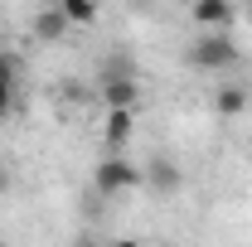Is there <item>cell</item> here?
<instances>
[{"label":"cell","mask_w":252,"mask_h":247,"mask_svg":"<svg viewBox=\"0 0 252 247\" xmlns=\"http://www.w3.org/2000/svg\"><path fill=\"white\" fill-rule=\"evenodd\" d=\"M102 102L107 107H136V78L131 73H117V78H102Z\"/></svg>","instance_id":"obj_7"},{"label":"cell","mask_w":252,"mask_h":247,"mask_svg":"<svg viewBox=\"0 0 252 247\" xmlns=\"http://www.w3.org/2000/svg\"><path fill=\"white\" fill-rule=\"evenodd\" d=\"M238 44H233V34L228 30H204L194 44L185 49V59H189V68H204V73H219V68H233L238 63Z\"/></svg>","instance_id":"obj_1"},{"label":"cell","mask_w":252,"mask_h":247,"mask_svg":"<svg viewBox=\"0 0 252 247\" xmlns=\"http://www.w3.org/2000/svg\"><path fill=\"white\" fill-rule=\"evenodd\" d=\"M68 25H73V20L63 15V5H49V10H39V15H34V34H39L44 44H59L63 34H68Z\"/></svg>","instance_id":"obj_6"},{"label":"cell","mask_w":252,"mask_h":247,"mask_svg":"<svg viewBox=\"0 0 252 247\" xmlns=\"http://www.w3.org/2000/svg\"><path fill=\"white\" fill-rule=\"evenodd\" d=\"M5 189H10V175H5V165H0V194H5Z\"/></svg>","instance_id":"obj_12"},{"label":"cell","mask_w":252,"mask_h":247,"mask_svg":"<svg viewBox=\"0 0 252 247\" xmlns=\"http://www.w3.org/2000/svg\"><path fill=\"white\" fill-rule=\"evenodd\" d=\"M189 15H194V25H199V30H228V25L238 20L233 0H194V5H189Z\"/></svg>","instance_id":"obj_3"},{"label":"cell","mask_w":252,"mask_h":247,"mask_svg":"<svg viewBox=\"0 0 252 247\" xmlns=\"http://www.w3.org/2000/svg\"><path fill=\"white\" fill-rule=\"evenodd\" d=\"M59 5H63V15H68L73 25H93V20H97V10H102L97 0H59Z\"/></svg>","instance_id":"obj_9"},{"label":"cell","mask_w":252,"mask_h":247,"mask_svg":"<svg viewBox=\"0 0 252 247\" xmlns=\"http://www.w3.org/2000/svg\"><path fill=\"white\" fill-rule=\"evenodd\" d=\"M141 185H151L156 194H175V189L185 185V175H180L175 160H151V165L141 170Z\"/></svg>","instance_id":"obj_4"},{"label":"cell","mask_w":252,"mask_h":247,"mask_svg":"<svg viewBox=\"0 0 252 247\" xmlns=\"http://www.w3.org/2000/svg\"><path fill=\"white\" fill-rule=\"evenodd\" d=\"M93 185H97V194H126V189L141 185V165H131L122 151H112V155L93 170Z\"/></svg>","instance_id":"obj_2"},{"label":"cell","mask_w":252,"mask_h":247,"mask_svg":"<svg viewBox=\"0 0 252 247\" xmlns=\"http://www.w3.org/2000/svg\"><path fill=\"white\" fill-rule=\"evenodd\" d=\"M0 83H20V59L0 49Z\"/></svg>","instance_id":"obj_10"},{"label":"cell","mask_w":252,"mask_h":247,"mask_svg":"<svg viewBox=\"0 0 252 247\" xmlns=\"http://www.w3.org/2000/svg\"><path fill=\"white\" fill-rule=\"evenodd\" d=\"M10 102H15V83H0V122L10 117Z\"/></svg>","instance_id":"obj_11"},{"label":"cell","mask_w":252,"mask_h":247,"mask_svg":"<svg viewBox=\"0 0 252 247\" xmlns=\"http://www.w3.org/2000/svg\"><path fill=\"white\" fill-rule=\"evenodd\" d=\"M131 131H136V112H131V107H107V126H102V136H107L112 151H126Z\"/></svg>","instance_id":"obj_5"},{"label":"cell","mask_w":252,"mask_h":247,"mask_svg":"<svg viewBox=\"0 0 252 247\" xmlns=\"http://www.w3.org/2000/svg\"><path fill=\"white\" fill-rule=\"evenodd\" d=\"M243 20H248V25H252V5H248V10H243Z\"/></svg>","instance_id":"obj_13"},{"label":"cell","mask_w":252,"mask_h":247,"mask_svg":"<svg viewBox=\"0 0 252 247\" xmlns=\"http://www.w3.org/2000/svg\"><path fill=\"white\" fill-rule=\"evenodd\" d=\"M214 112L219 117H243L248 112V88L243 83H223L219 93H214Z\"/></svg>","instance_id":"obj_8"}]
</instances>
